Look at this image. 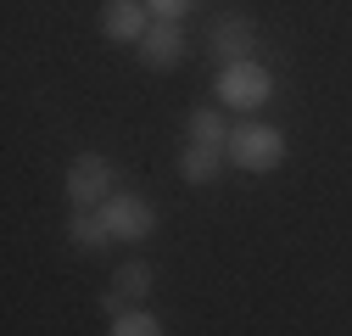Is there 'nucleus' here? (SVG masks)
Returning <instances> with one entry per match:
<instances>
[{
    "label": "nucleus",
    "instance_id": "1",
    "mask_svg": "<svg viewBox=\"0 0 352 336\" xmlns=\"http://www.w3.org/2000/svg\"><path fill=\"white\" fill-rule=\"evenodd\" d=\"M224 157H230V168H246V174H274L285 162V135L274 123H235Z\"/></svg>",
    "mask_w": 352,
    "mask_h": 336
},
{
    "label": "nucleus",
    "instance_id": "2",
    "mask_svg": "<svg viewBox=\"0 0 352 336\" xmlns=\"http://www.w3.org/2000/svg\"><path fill=\"white\" fill-rule=\"evenodd\" d=\"M118 196V180H112V162L101 151H78L67 162V202L84 207V213H101V207Z\"/></svg>",
    "mask_w": 352,
    "mask_h": 336
},
{
    "label": "nucleus",
    "instance_id": "3",
    "mask_svg": "<svg viewBox=\"0 0 352 336\" xmlns=\"http://www.w3.org/2000/svg\"><path fill=\"white\" fill-rule=\"evenodd\" d=\"M269 96H274V73L263 62H230L218 73V101L235 107V112H257Z\"/></svg>",
    "mask_w": 352,
    "mask_h": 336
},
{
    "label": "nucleus",
    "instance_id": "4",
    "mask_svg": "<svg viewBox=\"0 0 352 336\" xmlns=\"http://www.w3.org/2000/svg\"><path fill=\"white\" fill-rule=\"evenodd\" d=\"M101 219H107L112 241H123V246H135V241H151V235H157V207H151L146 196H135V191H118V196L101 207Z\"/></svg>",
    "mask_w": 352,
    "mask_h": 336
},
{
    "label": "nucleus",
    "instance_id": "5",
    "mask_svg": "<svg viewBox=\"0 0 352 336\" xmlns=\"http://www.w3.org/2000/svg\"><path fill=\"white\" fill-rule=\"evenodd\" d=\"M212 56L218 62H257V23L252 17H241V12H230V17H218L212 23Z\"/></svg>",
    "mask_w": 352,
    "mask_h": 336
},
{
    "label": "nucleus",
    "instance_id": "6",
    "mask_svg": "<svg viewBox=\"0 0 352 336\" xmlns=\"http://www.w3.org/2000/svg\"><path fill=\"white\" fill-rule=\"evenodd\" d=\"M135 51H140V62H146V67L168 73V67H179V62H185L190 39H185V28H179V23H157V17H151V28H146V39H140Z\"/></svg>",
    "mask_w": 352,
    "mask_h": 336
},
{
    "label": "nucleus",
    "instance_id": "7",
    "mask_svg": "<svg viewBox=\"0 0 352 336\" xmlns=\"http://www.w3.org/2000/svg\"><path fill=\"white\" fill-rule=\"evenodd\" d=\"M146 28H151L146 0H107L101 6V34L112 39V45H140Z\"/></svg>",
    "mask_w": 352,
    "mask_h": 336
},
{
    "label": "nucleus",
    "instance_id": "8",
    "mask_svg": "<svg viewBox=\"0 0 352 336\" xmlns=\"http://www.w3.org/2000/svg\"><path fill=\"white\" fill-rule=\"evenodd\" d=\"M218 174H224V151L185 140V151H179V180H185V185H212Z\"/></svg>",
    "mask_w": 352,
    "mask_h": 336
},
{
    "label": "nucleus",
    "instance_id": "9",
    "mask_svg": "<svg viewBox=\"0 0 352 336\" xmlns=\"http://www.w3.org/2000/svg\"><path fill=\"white\" fill-rule=\"evenodd\" d=\"M151 286H157V275H151V264H140V258H123V264L112 269V291H118L123 303H146Z\"/></svg>",
    "mask_w": 352,
    "mask_h": 336
},
{
    "label": "nucleus",
    "instance_id": "10",
    "mask_svg": "<svg viewBox=\"0 0 352 336\" xmlns=\"http://www.w3.org/2000/svg\"><path fill=\"white\" fill-rule=\"evenodd\" d=\"M185 135H190V146H218V151H224L230 146V123H224L218 107H196L185 118Z\"/></svg>",
    "mask_w": 352,
    "mask_h": 336
},
{
    "label": "nucleus",
    "instance_id": "11",
    "mask_svg": "<svg viewBox=\"0 0 352 336\" xmlns=\"http://www.w3.org/2000/svg\"><path fill=\"white\" fill-rule=\"evenodd\" d=\"M67 241H73V246L101 252V246H112V230H107V219H101V213H84V207H73V213H67Z\"/></svg>",
    "mask_w": 352,
    "mask_h": 336
},
{
    "label": "nucleus",
    "instance_id": "12",
    "mask_svg": "<svg viewBox=\"0 0 352 336\" xmlns=\"http://www.w3.org/2000/svg\"><path fill=\"white\" fill-rule=\"evenodd\" d=\"M112 336H168V325L151 314V308H123L112 319Z\"/></svg>",
    "mask_w": 352,
    "mask_h": 336
},
{
    "label": "nucleus",
    "instance_id": "13",
    "mask_svg": "<svg viewBox=\"0 0 352 336\" xmlns=\"http://www.w3.org/2000/svg\"><path fill=\"white\" fill-rule=\"evenodd\" d=\"M146 12H151L157 23H185V17L196 12V0H146Z\"/></svg>",
    "mask_w": 352,
    "mask_h": 336
}]
</instances>
